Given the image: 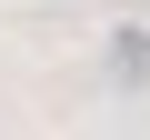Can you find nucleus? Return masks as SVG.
<instances>
[{
    "mask_svg": "<svg viewBox=\"0 0 150 140\" xmlns=\"http://www.w3.org/2000/svg\"><path fill=\"white\" fill-rule=\"evenodd\" d=\"M110 70H120V80H140V70H150V40H140V30H120V50H110Z\"/></svg>",
    "mask_w": 150,
    "mask_h": 140,
    "instance_id": "f257e3e1",
    "label": "nucleus"
}]
</instances>
